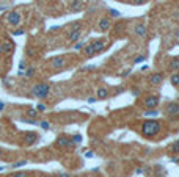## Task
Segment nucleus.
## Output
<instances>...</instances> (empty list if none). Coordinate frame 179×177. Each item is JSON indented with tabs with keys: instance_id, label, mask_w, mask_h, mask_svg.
<instances>
[{
	"instance_id": "nucleus-1",
	"label": "nucleus",
	"mask_w": 179,
	"mask_h": 177,
	"mask_svg": "<svg viewBox=\"0 0 179 177\" xmlns=\"http://www.w3.org/2000/svg\"><path fill=\"white\" fill-rule=\"evenodd\" d=\"M159 132H160V122H159V121L148 119V121H145L143 125H141V133H143V136H146V138L156 136Z\"/></svg>"
},
{
	"instance_id": "nucleus-2",
	"label": "nucleus",
	"mask_w": 179,
	"mask_h": 177,
	"mask_svg": "<svg viewBox=\"0 0 179 177\" xmlns=\"http://www.w3.org/2000/svg\"><path fill=\"white\" fill-rule=\"evenodd\" d=\"M30 89H32V94L38 99H47L50 94V86L47 83H35Z\"/></svg>"
},
{
	"instance_id": "nucleus-3",
	"label": "nucleus",
	"mask_w": 179,
	"mask_h": 177,
	"mask_svg": "<svg viewBox=\"0 0 179 177\" xmlns=\"http://www.w3.org/2000/svg\"><path fill=\"white\" fill-rule=\"evenodd\" d=\"M159 100H160V99H159L157 94H151V96H148V97L145 99L143 105H145L146 110H156L157 105H159Z\"/></svg>"
},
{
	"instance_id": "nucleus-4",
	"label": "nucleus",
	"mask_w": 179,
	"mask_h": 177,
	"mask_svg": "<svg viewBox=\"0 0 179 177\" xmlns=\"http://www.w3.org/2000/svg\"><path fill=\"white\" fill-rule=\"evenodd\" d=\"M20 20H22V16H20V13H17V11H11V13L7 14V22H8L10 25H19Z\"/></svg>"
},
{
	"instance_id": "nucleus-5",
	"label": "nucleus",
	"mask_w": 179,
	"mask_h": 177,
	"mask_svg": "<svg viewBox=\"0 0 179 177\" xmlns=\"http://www.w3.org/2000/svg\"><path fill=\"white\" fill-rule=\"evenodd\" d=\"M148 82H149L152 86L160 85V83L163 82V74H160V72H157V74H151V75H149V79H148Z\"/></svg>"
},
{
	"instance_id": "nucleus-6",
	"label": "nucleus",
	"mask_w": 179,
	"mask_h": 177,
	"mask_svg": "<svg viewBox=\"0 0 179 177\" xmlns=\"http://www.w3.org/2000/svg\"><path fill=\"white\" fill-rule=\"evenodd\" d=\"M82 35H83V30H82V28L74 30V32H69V33H68V41H69V42H79V39L82 38Z\"/></svg>"
},
{
	"instance_id": "nucleus-7",
	"label": "nucleus",
	"mask_w": 179,
	"mask_h": 177,
	"mask_svg": "<svg viewBox=\"0 0 179 177\" xmlns=\"http://www.w3.org/2000/svg\"><path fill=\"white\" fill-rule=\"evenodd\" d=\"M134 35L138 36V38H145L148 35V30H146V25L145 24H137L134 27Z\"/></svg>"
},
{
	"instance_id": "nucleus-8",
	"label": "nucleus",
	"mask_w": 179,
	"mask_h": 177,
	"mask_svg": "<svg viewBox=\"0 0 179 177\" xmlns=\"http://www.w3.org/2000/svg\"><path fill=\"white\" fill-rule=\"evenodd\" d=\"M50 64H52V67H55V69H61V67L66 66V58L65 57H55V58L50 60Z\"/></svg>"
},
{
	"instance_id": "nucleus-9",
	"label": "nucleus",
	"mask_w": 179,
	"mask_h": 177,
	"mask_svg": "<svg viewBox=\"0 0 179 177\" xmlns=\"http://www.w3.org/2000/svg\"><path fill=\"white\" fill-rule=\"evenodd\" d=\"M91 45H93V49H94V54H99V52H102L104 47H105V39H104V38H99V39H96L94 42H91Z\"/></svg>"
},
{
	"instance_id": "nucleus-10",
	"label": "nucleus",
	"mask_w": 179,
	"mask_h": 177,
	"mask_svg": "<svg viewBox=\"0 0 179 177\" xmlns=\"http://www.w3.org/2000/svg\"><path fill=\"white\" fill-rule=\"evenodd\" d=\"M110 25H112V22H110L109 17H102V19L99 20V24H97V27H99L101 32H107V30L110 28Z\"/></svg>"
},
{
	"instance_id": "nucleus-11",
	"label": "nucleus",
	"mask_w": 179,
	"mask_h": 177,
	"mask_svg": "<svg viewBox=\"0 0 179 177\" xmlns=\"http://www.w3.org/2000/svg\"><path fill=\"white\" fill-rule=\"evenodd\" d=\"M24 140H25L24 143L27 144V146H32V144H35V143L38 141V135H36V133H30V132H29V133H25V135H24Z\"/></svg>"
},
{
	"instance_id": "nucleus-12",
	"label": "nucleus",
	"mask_w": 179,
	"mask_h": 177,
	"mask_svg": "<svg viewBox=\"0 0 179 177\" xmlns=\"http://www.w3.org/2000/svg\"><path fill=\"white\" fill-rule=\"evenodd\" d=\"M83 6H85V3L82 2V0H72V2L69 3V10L71 11H80Z\"/></svg>"
},
{
	"instance_id": "nucleus-13",
	"label": "nucleus",
	"mask_w": 179,
	"mask_h": 177,
	"mask_svg": "<svg viewBox=\"0 0 179 177\" xmlns=\"http://www.w3.org/2000/svg\"><path fill=\"white\" fill-rule=\"evenodd\" d=\"M2 49H3V54H11L14 50V44L11 41H5L2 42Z\"/></svg>"
},
{
	"instance_id": "nucleus-14",
	"label": "nucleus",
	"mask_w": 179,
	"mask_h": 177,
	"mask_svg": "<svg viewBox=\"0 0 179 177\" xmlns=\"http://www.w3.org/2000/svg\"><path fill=\"white\" fill-rule=\"evenodd\" d=\"M109 89L107 88H97L96 89V96H97V99H107L109 97Z\"/></svg>"
},
{
	"instance_id": "nucleus-15",
	"label": "nucleus",
	"mask_w": 179,
	"mask_h": 177,
	"mask_svg": "<svg viewBox=\"0 0 179 177\" xmlns=\"http://www.w3.org/2000/svg\"><path fill=\"white\" fill-rule=\"evenodd\" d=\"M167 111H168L170 114H177V113H179V104L171 102V104L167 107Z\"/></svg>"
},
{
	"instance_id": "nucleus-16",
	"label": "nucleus",
	"mask_w": 179,
	"mask_h": 177,
	"mask_svg": "<svg viewBox=\"0 0 179 177\" xmlns=\"http://www.w3.org/2000/svg\"><path fill=\"white\" fill-rule=\"evenodd\" d=\"M170 69L173 72H179V58H173L170 61Z\"/></svg>"
},
{
	"instance_id": "nucleus-17",
	"label": "nucleus",
	"mask_w": 179,
	"mask_h": 177,
	"mask_svg": "<svg viewBox=\"0 0 179 177\" xmlns=\"http://www.w3.org/2000/svg\"><path fill=\"white\" fill-rule=\"evenodd\" d=\"M35 67L33 66H29L27 69H25V72H24V75H25V77H27V79H32L33 77V75H35Z\"/></svg>"
},
{
	"instance_id": "nucleus-18",
	"label": "nucleus",
	"mask_w": 179,
	"mask_h": 177,
	"mask_svg": "<svg viewBox=\"0 0 179 177\" xmlns=\"http://www.w3.org/2000/svg\"><path fill=\"white\" fill-rule=\"evenodd\" d=\"M83 52H85V55H87V57H91V55H94V49H93V45H91V44H88V45H85Z\"/></svg>"
},
{
	"instance_id": "nucleus-19",
	"label": "nucleus",
	"mask_w": 179,
	"mask_h": 177,
	"mask_svg": "<svg viewBox=\"0 0 179 177\" xmlns=\"http://www.w3.org/2000/svg\"><path fill=\"white\" fill-rule=\"evenodd\" d=\"M170 82H171V85H174V86H177V85H179V72H174V74L171 75Z\"/></svg>"
},
{
	"instance_id": "nucleus-20",
	"label": "nucleus",
	"mask_w": 179,
	"mask_h": 177,
	"mask_svg": "<svg viewBox=\"0 0 179 177\" xmlns=\"http://www.w3.org/2000/svg\"><path fill=\"white\" fill-rule=\"evenodd\" d=\"M171 152H173V154H179V140L171 146Z\"/></svg>"
},
{
	"instance_id": "nucleus-21",
	"label": "nucleus",
	"mask_w": 179,
	"mask_h": 177,
	"mask_svg": "<svg viewBox=\"0 0 179 177\" xmlns=\"http://www.w3.org/2000/svg\"><path fill=\"white\" fill-rule=\"evenodd\" d=\"M39 125H41L44 130H49V129H50V122H49V121H41Z\"/></svg>"
},
{
	"instance_id": "nucleus-22",
	"label": "nucleus",
	"mask_w": 179,
	"mask_h": 177,
	"mask_svg": "<svg viewBox=\"0 0 179 177\" xmlns=\"http://www.w3.org/2000/svg\"><path fill=\"white\" fill-rule=\"evenodd\" d=\"M145 114H146V116H157L159 111H157V110H146Z\"/></svg>"
},
{
	"instance_id": "nucleus-23",
	"label": "nucleus",
	"mask_w": 179,
	"mask_h": 177,
	"mask_svg": "<svg viewBox=\"0 0 179 177\" xmlns=\"http://www.w3.org/2000/svg\"><path fill=\"white\" fill-rule=\"evenodd\" d=\"M19 69H20V71H19V74H24V69H27V64H25V61H24V60L19 63Z\"/></svg>"
},
{
	"instance_id": "nucleus-24",
	"label": "nucleus",
	"mask_w": 179,
	"mask_h": 177,
	"mask_svg": "<svg viewBox=\"0 0 179 177\" xmlns=\"http://www.w3.org/2000/svg\"><path fill=\"white\" fill-rule=\"evenodd\" d=\"M109 13H110V16L112 17H119L121 14H119V11H116V10H109Z\"/></svg>"
},
{
	"instance_id": "nucleus-25",
	"label": "nucleus",
	"mask_w": 179,
	"mask_h": 177,
	"mask_svg": "<svg viewBox=\"0 0 179 177\" xmlns=\"http://www.w3.org/2000/svg\"><path fill=\"white\" fill-rule=\"evenodd\" d=\"M27 116H30V118H36V116H38V111H36V110H29V111H27Z\"/></svg>"
},
{
	"instance_id": "nucleus-26",
	"label": "nucleus",
	"mask_w": 179,
	"mask_h": 177,
	"mask_svg": "<svg viewBox=\"0 0 179 177\" xmlns=\"http://www.w3.org/2000/svg\"><path fill=\"white\" fill-rule=\"evenodd\" d=\"M10 177H27V174L25 172H16V174H11Z\"/></svg>"
},
{
	"instance_id": "nucleus-27",
	"label": "nucleus",
	"mask_w": 179,
	"mask_h": 177,
	"mask_svg": "<svg viewBox=\"0 0 179 177\" xmlns=\"http://www.w3.org/2000/svg\"><path fill=\"white\" fill-rule=\"evenodd\" d=\"M72 141H74L75 144H77V143H80V141H82V136H80V135H75V136H72Z\"/></svg>"
},
{
	"instance_id": "nucleus-28",
	"label": "nucleus",
	"mask_w": 179,
	"mask_h": 177,
	"mask_svg": "<svg viewBox=\"0 0 179 177\" xmlns=\"http://www.w3.org/2000/svg\"><path fill=\"white\" fill-rule=\"evenodd\" d=\"M25 163H27V162H25V160H20V162H16V163H14L13 166H14V168H19V166H24Z\"/></svg>"
},
{
	"instance_id": "nucleus-29",
	"label": "nucleus",
	"mask_w": 179,
	"mask_h": 177,
	"mask_svg": "<svg viewBox=\"0 0 179 177\" xmlns=\"http://www.w3.org/2000/svg\"><path fill=\"white\" fill-rule=\"evenodd\" d=\"M83 47H85L83 42H75V49H77V50H79V49H83Z\"/></svg>"
},
{
	"instance_id": "nucleus-30",
	"label": "nucleus",
	"mask_w": 179,
	"mask_h": 177,
	"mask_svg": "<svg viewBox=\"0 0 179 177\" xmlns=\"http://www.w3.org/2000/svg\"><path fill=\"white\" fill-rule=\"evenodd\" d=\"M132 2L135 5H143V3H146V0H132Z\"/></svg>"
},
{
	"instance_id": "nucleus-31",
	"label": "nucleus",
	"mask_w": 179,
	"mask_h": 177,
	"mask_svg": "<svg viewBox=\"0 0 179 177\" xmlns=\"http://www.w3.org/2000/svg\"><path fill=\"white\" fill-rule=\"evenodd\" d=\"M46 108H47V107H46V105H43V104H39V105H38V111H46Z\"/></svg>"
},
{
	"instance_id": "nucleus-32",
	"label": "nucleus",
	"mask_w": 179,
	"mask_h": 177,
	"mask_svg": "<svg viewBox=\"0 0 179 177\" xmlns=\"http://www.w3.org/2000/svg\"><path fill=\"white\" fill-rule=\"evenodd\" d=\"M143 60H145V57H137V58H134V63H140Z\"/></svg>"
},
{
	"instance_id": "nucleus-33",
	"label": "nucleus",
	"mask_w": 179,
	"mask_h": 177,
	"mask_svg": "<svg viewBox=\"0 0 179 177\" xmlns=\"http://www.w3.org/2000/svg\"><path fill=\"white\" fill-rule=\"evenodd\" d=\"M58 177H72L71 174H68V172H60L58 174Z\"/></svg>"
},
{
	"instance_id": "nucleus-34",
	"label": "nucleus",
	"mask_w": 179,
	"mask_h": 177,
	"mask_svg": "<svg viewBox=\"0 0 179 177\" xmlns=\"http://www.w3.org/2000/svg\"><path fill=\"white\" fill-rule=\"evenodd\" d=\"M129 74H131V69H127V71H124L121 75H123V77H126V75H129Z\"/></svg>"
},
{
	"instance_id": "nucleus-35",
	"label": "nucleus",
	"mask_w": 179,
	"mask_h": 177,
	"mask_svg": "<svg viewBox=\"0 0 179 177\" xmlns=\"http://www.w3.org/2000/svg\"><path fill=\"white\" fill-rule=\"evenodd\" d=\"M14 35H24V30H22V28H20V30H16Z\"/></svg>"
},
{
	"instance_id": "nucleus-36",
	"label": "nucleus",
	"mask_w": 179,
	"mask_h": 177,
	"mask_svg": "<svg viewBox=\"0 0 179 177\" xmlns=\"http://www.w3.org/2000/svg\"><path fill=\"white\" fill-rule=\"evenodd\" d=\"M140 94V89H134V96H138Z\"/></svg>"
},
{
	"instance_id": "nucleus-37",
	"label": "nucleus",
	"mask_w": 179,
	"mask_h": 177,
	"mask_svg": "<svg viewBox=\"0 0 179 177\" xmlns=\"http://www.w3.org/2000/svg\"><path fill=\"white\" fill-rule=\"evenodd\" d=\"M3 55V49H2V44H0V57Z\"/></svg>"
},
{
	"instance_id": "nucleus-38",
	"label": "nucleus",
	"mask_w": 179,
	"mask_h": 177,
	"mask_svg": "<svg viewBox=\"0 0 179 177\" xmlns=\"http://www.w3.org/2000/svg\"><path fill=\"white\" fill-rule=\"evenodd\" d=\"M3 108V104H0V110H2Z\"/></svg>"
},
{
	"instance_id": "nucleus-39",
	"label": "nucleus",
	"mask_w": 179,
	"mask_h": 177,
	"mask_svg": "<svg viewBox=\"0 0 179 177\" xmlns=\"http://www.w3.org/2000/svg\"><path fill=\"white\" fill-rule=\"evenodd\" d=\"M36 2H41V0H36Z\"/></svg>"
},
{
	"instance_id": "nucleus-40",
	"label": "nucleus",
	"mask_w": 179,
	"mask_h": 177,
	"mask_svg": "<svg viewBox=\"0 0 179 177\" xmlns=\"http://www.w3.org/2000/svg\"><path fill=\"white\" fill-rule=\"evenodd\" d=\"M0 130H2V129H0Z\"/></svg>"
}]
</instances>
